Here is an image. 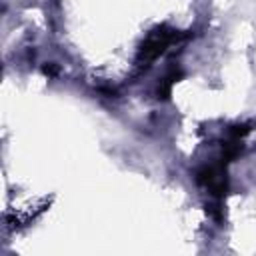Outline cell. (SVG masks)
Segmentation results:
<instances>
[{
    "instance_id": "obj_1",
    "label": "cell",
    "mask_w": 256,
    "mask_h": 256,
    "mask_svg": "<svg viewBox=\"0 0 256 256\" xmlns=\"http://www.w3.org/2000/svg\"><path fill=\"white\" fill-rule=\"evenodd\" d=\"M190 34L186 32H180V30H174V28H168V26H156L154 30H150V34L142 40L140 48H138V54H136V66L138 68H146L150 66L156 58H160L168 46L172 44H178L182 40H186Z\"/></svg>"
},
{
    "instance_id": "obj_2",
    "label": "cell",
    "mask_w": 256,
    "mask_h": 256,
    "mask_svg": "<svg viewBox=\"0 0 256 256\" xmlns=\"http://www.w3.org/2000/svg\"><path fill=\"white\" fill-rule=\"evenodd\" d=\"M196 182L198 186L206 188L214 200H224L228 194V176H226V164H208L202 166L196 172Z\"/></svg>"
},
{
    "instance_id": "obj_3",
    "label": "cell",
    "mask_w": 256,
    "mask_h": 256,
    "mask_svg": "<svg viewBox=\"0 0 256 256\" xmlns=\"http://www.w3.org/2000/svg\"><path fill=\"white\" fill-rule=\"evenodd\" d=\"M182 76H184V72L182 70H170L160 82H158V86H156V98L158 100H168L170 98V94H172V88H174V84L176 82H180L182 80Z\"/></svg>"
},
{
    "instance_id": "obj_4",
    "label": "cell",
    "mask_w": 256,
    "mask_h": 256,
    "mask_svg": "<svg viewBox=\"0 0 256 256\" xmlns=\"http://www.w3.org/2000/svg\"><path fill=\"white\" fill-rule=\"evenodd\" d=\"M240 152H242V144H240V140H238V138H230V140H226V142L222 144V156H220V162L228 164V162H232L234 158H238Z\"/></svg>"
},
{
    "instance_id": "obj_5",
    "label": "cell",
    "mask_w": 256,
    "mask_h": 256,
    "mask_svg": "<svg viewBox=\"0 0 256 256\" xmlns=\"http://www.w3.org/2000/svg\"><path fill=\"white\" fill-rule=\"evenodd\" d=\"M252 126H254V122H240V124H232V126L228 128V136H230V138H238V140H242V138L252 130Z\"/></svg>"
},
{
    "instance_id": "obj_6",
    "label": "cell",
    "mask_w": 256,
    "mask_h": 256,
    "mask_svg": "<svg viewBox=\"0 0 256 256\" xmlns=\"http://www.w3.org/2000/svg\"><path fill=\"white\" fill-rule=\"evenodd\" d=\"M42 72H44L46 76H50V78L58 76V68H56V64H48V66H44V68H42Z\"/></svg>"
}]
</instances>
